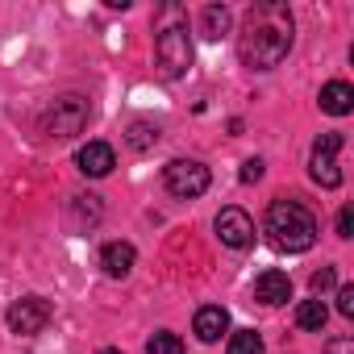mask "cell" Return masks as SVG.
I'll return each instance as SVG.
<instances>
[{
	"mask_svg": "<svg viewBox=\"0 0 354 354\" xmlns=\"http://www.w3.org/2000/svg\"><path fill=\"white\" fill-rule=\"evenodd\" d=\"M296 42V21L283 0H259L246 9L242 30H238V59L250 71H271L288 59Z\"/></svg>",
	"mask_w": 354,
	"mask_h": 354,
	"instance_id": "cell-1",
	"label": "cell"
},
{
	"mask_svg": "<svg viewBox=\"0 0 354 354\" xmlns=\"http://www.w3.org/2000/svg\"><path fill=\"white\" fill-rule=\"evenodd\" d=\"M263 234H267V242L275 250L304 254V250H313V242H317L321 230H317V217L300 201H271L267 221H263Z\"/></svg>",
	"mask_w": 354,
	"mask_h": 354,
	"instance_id": "cell-2",
	"label": "cell"
},
{
	"mask_svg": "<svg viewBox=\"0 0 354 354\" xmlns=\"http://www.w3.org/2000/svg\"><path fill=\"white\" fill-rule=\"evenodd\" d=\"M171 21L158 26L154 34V63L162 80H180L192 67V38H188V21L180 17V9H167Z\"/></svg>",
	"mask_w": 354,
	"mask_h": 354,
	"instance_id": "cell-3",
	"label": "cell"
},
{
	"mask_svg": "<svg viewBox=\"0 0 354 354\" xmlns=\"http://www.w3.org/2000/svg\"><path fill=\"white\" fill-rule=\"evenodd\" d=\"M88 117H92V109H88L84 96H59V100H50L46 113H42V133L67 142V138H75V133L88 125Z\"/></svg>",
	"mask_w": 354,
	"mask_h": 354,
	"instance_id": "cell-4",
	"label": "cell"
},
{
	"mask_svg": "<svg viewBox=\"0 0 354 354\" xmlns=\"http://www.w3.org/2000/svg\"><path fill=\"white\" fill-rule=\"evenodd\" d=\"M209 180H213L209 167L196 162V158H171V162L162 167V184H167V192L180 196V201L205 196V192H209Z\"/></svg>",
	"mask_w": 354,
	"mask_h": 354,
	"instance_id": "cell-5",
	"label": "cell"
},
{
	"mask_svg": "<svg viewBox=\"0 0 354 354\" xmlns=\"http://www.w3.org/2000/svg\"><path fill=\"white\" fill-rule=\"evenodd\" d=\"M50 317H55L50 300H42V296H21V300L9 304L5 325H9L13 333H21V337H34V333H42V329L50 325Z\"/></svg>",
	"mask_w": 354,
	"mask_h": 354,
	"instance_id": "cell-6",
	"label": "cell"
},
{
	"mask_svg": "<svg viewBox=\"0 0 354 354\" xmlns=\"http://www.w3.org/2000/svg\"><path fill=\"white\" fill-rule=\"evenodd\" d=\"M337 150H342V133H321V138L313 142V154H308V175H313V184H321V188H337V184H342Z\"/></svg>",
	"mask_w": 354,
	"mask_h": 354,
	"instance_id": "cell-7",
	"label": "cell"
},
{
	"mask_svg": "<svg viewBox=\"0 0 354 354\" xmlns=\"http://www.w3.org/2000/svg\"><path fill=\"white\" fill-rule=\"evenodd\" d=\"M213 230H217L221 246H230V250H246V246L254 242V221H250L238 205L221 209V213H217V221H213Z\"/></svg>",
	"mask_w": 354,
	"mask_h": 354,
	"instance_id": "cell-8",
	"label": "cell"
},
{
	"mask_svg": "<svg viewBox=\"0 0 354 354\" xmlns=\"http://www.w3.org/2000/svg\"><path fill=\"white\" fill-rule=\"evenodd\" d=\"M75 167L88 175V180H104V175L117 167V154H113V146H109V142H88V146H80Z\"/></svg>",
	"mask_w": 354,
	"mask_h": 354,
	"instance_id": "cell-9",
	"label": "cell"
},
{
	"mask_svg": "<svg viewBox=\"0 0 354 354\" xmlns=\"http://www.w3.org/2000/svg\"><path fill=\"white\" fill-rule=\"evenodd\" d=\"M254 300L259 304H267V308H279V304H288L292 300V279H288V271H263L259 279H254Z\"/></svg>",
	"mask_w": 354,
	"mask_h": 354,
	"instance_id": "cell-10",
	"label": "cell"
},
{
	"mask_svg": "<svg viewBox=\"0 0 354 354\" xmlns=\"http://www.w3.org/2000/svg\"><path fill=\"white\" fill-rule=\"evenodd\" d=\"M192 333H196L205 346L221 342V333H230V313H225L221 304H205V308H196V317H192Z\"/></svg>",
	"mask_w": 354,
	"mask_h": 354,
	"instance_id": "cell-11",
	"label": "cell"
},
{
	"mask_svg": "<svg viewBox=\"0 0 354 354\" xmlns=\"http://www.w3.org/2000/svg\"><path fill=\"white\" fill-rule=\"evenodd\" d=\"M133 246L129 242H109L104 250H100V271L109 275V279H125L129 271H133Z\"/></svg>",
	"mask_w": 354,
	"mask_h": 354,
	"instance_id": "cell-12",
	"label": "cell"
},
{
	"mask_svg": "<svg viewBox=\"0 0 354 354\" xmlns=\"http://www.w3.org/2000/svg\"><path fill=\"white\" fill-rule=\"evenodd\" d=\"M321 113H329V117L354 113V88H350L346 80H329V84L321 88Z\"/></svg>",
	"mask_w": 354,
	"mask_h": 354,
	"instance_id": "cell-13",
	"label": "cell"
},
{
	"mask_svg": "<svg viewBox=\"0 0 354 354\" xmlns=\"http://www.w3.org/2000/svg\"><path fill=\"white\" fill-rule=\"evenodd\" d=\"M201 34H205L209 42H221V38L230 34V9H225V5H205V9H201Z\"/></svg>",
	"mask_w": 354,
	"mask_h": 354,
	"instance_id": "cell-14",
	"label": "cell"
},
{
	"mask_svg": "<svg viewBox=\"0 0 354 354\" xmlns=\"http://www.w3.org/2000/svg\"><path fill=\"white\" fill-rule=\"evenodd\" d=\"M325 321H329V308H325V300H300L296 304V325L300 329H308V333H321L325 329Z\"/></svg>",
	"mask_w": 354,
	"mask_h": 354,
	"instance_id": "cell-15",
	"label": "cell"
},
{
	"mask_svg": "<svg viewBox=\"0 0 354 354\" xmlns=\"http://www.w3.org/2000/svg\"><path fill=\"white\" fill-rule=\"evenodd\" d=\"M225 354H263V333L259 329H234L225 342Z\"/></svg>",
	"mask_w": 354,
	"mask_h": 354,
	"instance_id": "cell-16",
	"label": "cell"
},
{
	"mask_svg": "<svg viewBox=\"0 0 354 354\" xmlns=\"http://www.w3.org/2000/svg\"><path fill=\"white\" fill-rule=\"evenodd\" d=\"M146 354H184V342H180V333L162 329V333H154V337L146 342Z\"/></svg>",
	"mask_w": 354,
	"mask_h": 354,
	"instance_id": "cell-17",
	"label": "cell"
},
{
	"mask_svg": "<svg viewBox=\"0 0 354 354\" xmlns=\"http://www.w3.org/2000/svg\"><path fill=\"white\" fill-rule=\"evenodd\" d=\"M158 142V125H150V121H133L129 125V146L133 150H146V146H154Z\"/></svg>",
	"mask_w": 354,
	"mask_h": 354,
	"instance_id": "cell-18",
	"label": "cell"
},
{
	"mask_svg": "<svg viewBox=\"0 0 354 354\" xmlns=\"http://www.w3.org/2000/svg\"><path fill=\"white\" fill-rule=\"evenodd\" d=\"M333 283H337V271H333V267H321V271H313V279H308V288H313V296H317V300H321Z\"/></svg>",
	"mask_w": 354,
	"mask_h": 354,
	"instance_id": "cell-19",
	"label": "cell"
},
{
	"mask_svg": "<svg viewBox=\"0 0 354 354\" xmlns=\"http://www.w3.org/2000/svg\"><path fill=\"white\" fill-rule=\"evenodd\" d=\"M337 313L342 317H354V283H342L337 288Z\"/></svg>",
	"mask_w": 354,
	"mask_h": 354,
	"instance_id": "cell-20",
	"label": "cell"
},
{
	"mask_svg": "<svg viewBox=\"0 0 354 354\" xmlns=\"http://www.w3.org/2000/svg\"><path fill=\"white\" fill-rule=\"evenodd\" d=\"M238 175H242V184H259L263 180V158H246Z\"/></svg>",
	"mask_w": 354,
	"mask_h": 354,
	"instance_id": "cell-21",
	"label": "cell"
},
{
	"mask_svg": "<svg viewBox=\"0 0 354 354\" xmlns=\"http://www.w3.org/2000/svg\"><path fill=\"white\" fill-rule=\"evenodd\" d=\"M337 238H354V209L350 205H342V213H337Z\"/></svg>",
	"mask_w": 354,
	"mask_h": 354,
	"instance_id": "cell-22",
	"label": "cell"
},
{
	"mask_svg": "<svg viewBox=\"0 0 354 354\" xmlns=\"http://www.w3.org/2000/svg\"><path fill=\"white\" fill-rule=\"evenodd\" d=\"M325 354H354V337H346V333L342 337H329L325 342Z\"/></svg>",
	"mask_w": 354,
	"mask_h": 354,
	"instance_id": "cell-23",
	"label": "cell"
},
{
	"mask_svg": "<svg viewBox=\"0 0 354 354\" xmlns=\"http://www.w3.org/2000/svg\"><path fill=\"white\" fill-rule=\"evenodd\" d=\"M100 354H121V350H117V346H104V350H100Z\"/></svg>",
	"mask_w": 354,
	"mask_h": 354,
	"instance_id": "cell-24",
	"label": "cell"
}]
</instances>
